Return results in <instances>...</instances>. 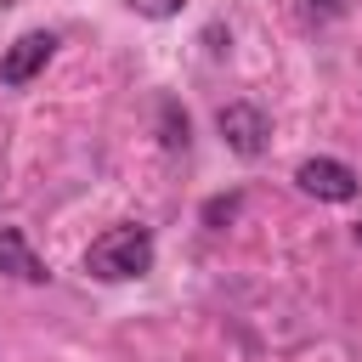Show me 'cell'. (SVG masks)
I'll return each instance as SVG.
<instances>
[{
    "label": "cell",
    "instance_id": "9",
    "mask_svg": "<svg viewBox=\"0 0 362 362\" xmlns=\"http://www.w3.org/2000/svg\"><path fill=\"white\" fill-rule=\"evenodd\" d=\"M356 243H362V226H356Z\"/></svg>",
    "mask_w": 362,
    "mask_h": 362
},
{
    "label": "cell",
    "instance_id": "6",
    "mask_svg": "<svg viewBox=\"0 0 362 362\" xmlns=\"http://www.w3.org/2000/svg\"><path fill=\"white\" fill-rule=\"evenodd\" d=\"M164 147H187V113H175V102H164Z\"/></svg>",
    "mask_w": 362,
    "mask_h": 362
},
{
    "label": "cell",
    "instance_id": "4",
    "mask_svg": "<svg viewBox=\"0 0 362 362\" xmlns=\"http://www.w3.org/2000/svg\"><path fill=\"white\" fill-rule=\"evenodd\" d=\"M51 51H57V34H51V28H28V34L0 57V85H28V79L51 62Z\"/></svg>",
    "mask_w": 362,
    "mask_h": 362
},
{
    "label": "cell",
    "instance_id": "8",
    "mask_svg": "<svg viewBox=\"0 0 362 362\" xmlns=\"http://www.w3.org/2000/svg\"><path fill=\"white\" fill-rule=\"evenodd\" d=\"M130 11H136V17H175L181 0H130Z\"/></svg>",
    "mask_w": 362,
    "mask_h": 362
},
{
    "label": "cell",
    "instance_id": "2",
    "mask_svg": "<svg viewBox=\"0 0 362 362\" xmlns=\"http://www.w3.org/2000/svg\"><path fill=\"white\" fill-rule=\"evenodd\" d=\"M294 181H300V192H311L322 204H351L356 198V170L345 158H305L294 170Z\"/></svg>",
    "mask_w": 362,
    "mask_h": 362
},
{
    "label": "cell",
    "instance_id": "1",
    "mask_svg": "<svg viewBox=\"0 0 362 362\" xmlns=\"http://www.w3.org/2000/svg\"><path fill=\"white\" fill-rule=\"evenodd\" d=\"M147 266H153V232H147V226H107V232L85 249V272L102 277V283L141 277Z\"/></svg>",
    "mask_w": 362,
    "mask_h": 362
},
{
    "label": "cell",
    "instance_id": "7",
    "mask_svg": "<svg viewBox=\"0 0 362 362\" xmlns=\"http://www.w3.org/2000/svg\"><path fill=\"white\" fill-rule=\"evenodd\" d=\"M232 215H238V192H226V198H209V204H204V221H209V226H221V221H232Z\"/></svg>",
    "mask_w": 362,
    "mask_h": 362
},
{
    "label": "cell",
    "instance_id": "5",
    "mask_svg": "<svg viewBox=\"0 0 362 362\" xmlns=\"http://www.w3.org/2000/svg\"><path fill=\"white\" fill-rule=\"evenodd\" d=\"M0 272H11L17 283H45L51 272L40 266V255L28 249V238L17 226H0Z\"/></svg>",
    "mask_w": 362,
    "mask_h": 362
},
{
    "label": "cell",
    "instance_id": "3",
    "mask_svg": "<svg viewBox=\"0 0 362 362\" xmlns=\"http://www.w3.org/2000/svg\"><path fill=\"white\" fill-rule=\"evenodd\" d=\"M215 124H221V136H226V147L238 158H260L266 153V113L255 102H226L215 113Z\"/></svg>",
    "mask_w": 362,
    "mask_h": 362
}]
</instances>
